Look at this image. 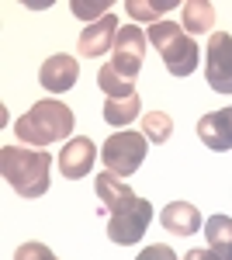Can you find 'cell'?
<instances>
[{
	"label": "cell",
	"instance_id": "obj_18",
	"mask_svg": "<svg viewBox=\"0 0 232 260\" xmlns=\"http://www.w3.org/2000/svg\"><path fill=\"white\" fill-rule=\"evenodd\" d=\"M170 132H174V121H170V115H163V111H149L142 118V136L153 142V146H163V142L170 139Z\"/></svg>",
	"mask_w": 232,
	"mask_h": 260
},
{
	"label": "cell",
	"instance_id": "obj_7",
	"mask_svg": "<svg viewBox=\"0 0 232 260\" xmlns=\"http://www.w3.org/2000/svg\"><path fill=\"white\" fill-rule=\"evenodd\" d=\"M146 35L139 31L136 24H128V28H121L115 39V56H111V66L118 70V77H125V80L132 83L139 77V70H142V59H146Z\"/></svg>",
	"mask_w": 232,
	"mask_h": 260
},
{
	"label": "cell",
	"instance_id": "obj_14",
	"mask_svg": "<svg viewBox=\"0 0 232 260\" xmlns=\"http://www.w3.org/2000/svg\"><path fill=\"white\" fill-rule=\"evenodd\" d=\"M208 236V250H215L222 260H232V219L229 215H212L205 225Z\"/></svg>",
	"mask_w": 232,
	"mask_h": 260
},
{
	"label": "cell",
	"instance_id": "obj_16",
	"mask_svg": "<svg viewBox=\"0 0 232 260\" xmlns=\"http://www.w3.org/2000/svg\"><path fill=\"white\" fill-rule=\"evenodd\" d=\"M139 94L136 98H108L104 101V121L108 125H115V128H125L128 121L139 118Z\"/></svg>",
	"mask_w": 232,
	"mask_h": 260
},
{
	"label": "cell",
	"instance_id": "obj_13",
	"mask_svg": "<svg viewBox=\"0 0 232 260\" xmlns=\"http://www.w3.org/2000/svg\"><path fill=\"white\" fill-rule=\"evenodd\" d=\"M132 198H136L132 187L118 177V174H111V170L97 174V201H101L97 208H101V212H118V208H125Z\"/></svg>",
	"mask_w": 232,
	"mask_h": 260
},
{
	"label": "cell",
	"instance_id": "obj_15",
	"mask_svg": "<svg viewBox=\"0 0 232 260\" xmlns=\"http://www.w3.org/2000/svg\"><path fill=\"white\" fill-rule=\"evenodd\" d=\"M215 24V7L208 0H187L184 4V31L191 35H208Z\"/></svg>",
	"mask_w": 232,
	"mask_h": 260
},
{
	"label": "cell",
	"instance_id": "obj_1",
	"mask_svg": "<svg viewBox=\"0 0 232 260\" xmlns=\"http://www.w3.org/2000/svg\"><path fill=\"white\" fill-rule=\"evenodd\" d=\"M49 167L52 156L45 149H18V146L0 149V174L21 198H42L49 191Z\"/></svg>",
	"mask_w": 232,
	"mask_h": 260
},
{
	"label": "cell",
	"instance_id": "obj_12",
	"mask_svg": "<svg viewBox=\"0 0 232 260\" xmlns=\"http://www.w3.org/2000/svg\"><path fill=\"white\" fill-rule=\"evenodd\" d=\"M159 225L174 236H194L201 229V212L187 205V201H170L163 212H159Z\"/></svg>",
	"mask_w": 232,
	"mask_h": 260
},
{
	"label": "cell",
	"instance_id": "obj_8",
	"mask_svg": "<svg viewBox=\"0 0 232 260\" xmlns=\"http://www.w3.org/2000/svg\"><path fill=\"white\" fill-rule=\"evenodd\" d=\"M97 160V146L90 139H70L62 149H59V170H62V177L66 180H77V177H87L90 174V167Z\"/></svg>",
	"mask_w": 232,
	"mask_h": 260
},
{
	"label": "cell",
	"instance_id": "obj_10",
	"mask_svg": "<svg viewBox=\"0 0 232 260\" xmlns=\"http://www.w3.org/2000/svg\"><path fill=\"white\" fill-rule=\"evenodd\" d=\"M197 139L205 142L215 153H225L232 149V104L222 108V111H212L197 121Z\"/></svg>",
	"mask_w": 232,
	"mask_h": 260
},
{
	"label": "cell",
	"instance_id": "obj_9",
	"mask_svg": "<svg viewBox=\"0 0 232 260\" xmlns=\"http://www.w3.org/2000/svg\"><path fill=\"white\" fill-rule=\"evenodd\" d=\"M80 77V66L73 56H66V52H56V56H49V59L42 62L39 70V80L42 87L49 90V94H62V90H70Z\"/></svg>",
	"mask_w": 232,
	"mask_h": 260
},
{
	"label": "cell",
	"instance_id": "obj_4",
	"mask_svg": "<svg viewBox=\"0 0 232 260\" xmlns=\"http://www.w3.org/2000/svg\"><path fill=\"white\" fill-rule=\"evenodd\" d=\"M146 136L142 132H132V128H121V132H115L111 139L104 142V149H101V160H104V167L111 170V174H118V177H132L139 167H142V160H146Z\"/></svg>",
	"mask_w": 232,
	"mask_h": 260
},
{
	"label": "cell",
	"instance_id": "obj_20",
	"mask_svg": "<svg viewBox=\"0 0 232 260\" xmlns=\"http://www.w3.org/2000/svg\"><path fill=\"white\" fill-rule=\"evenodd\" d=\"M14 260H56V253H52L45 243H21Z\"/></svg>",
	"mask_w": 232,
	"mask_h": 260
},
{
	"label": "cell",
	"instance_id": "obj_6",
	"mask_svg": "<svg viewBox=\"0 0 232 260\" xmlns=\"http://www.w3.org/2000/svg\"><path fill=\"white\" fill-rule=\"evenodd\" d=\"M205 77L215 94H232V35L215 31L208 35V59H205Z\"/></svg>",
	"mask_w": 232,
	"mask_h": 260
},
{
	"label": "cell",
	"instance_id": "obj_22",
	"mask_svg": "<svg viewBox=\"0 0 232 260\" xmlns=\"http://www.w3.org/2000/svg\"><path fill=\"white\" fill-rule=\"evenodd\" d=\"M108 7H111V4H108V0H104V4H73V14H80V18H97V14H101V11H108ZM101 18H104V14H101Z\"/></svg>",
	"mask_w": 232,
	"mask_h": 260
},
{
	"label": "cell",
	"instance_id": "obj_3",
	"mask_svg": "<svg viewBox=\"0 0 232 260\" xmlns=\"http://www.w3.org/2000/svg\"><path fill=\"white\" fill-rule=\"evenodd\" d=\"M146 39L159 49V56H163L167 70H170L174 77H191L194 70H197L201 49H197L194 39H187V31H184L180 24H174V21H156Z\"/></svg>",
	"mask_w": 232,
	"mask_h": 260
},
{
	"label": "cell",
	"instance_id": "obj_19",
	"mask_svg": "<svg viewBox=\"0 0 232 260\" xmlns=\"http://www.w3.org/2000/svg\"><path fill=\"white\" fill-rule=\"evenodd\" d=\"M125 7H128V14H132L136 21H153V18H159L163 11H174L177 4H174V0H159V4H142V0H128Z\"/></svg>",
	"mask_w": 232,
	"mask_h": 260
},
{
	"label": "cell",
	"instance_id": "obj_23",
	"mask_svg": "<svg viewBox=\"0 0 232 260\" xmlns=\"http://www.w3.org/2000/svg\"><path fill=\"white\" fill-rule=\"evenodd\" d=\"M184 260H222V257H218L215 250H208V246H205V250H187V253H184Z\"/></svg>",
	"mask_w": 232,
	"mask_h": 260
},
{
	"label": "cell",
	"instance_id": "obj_11",
	"mask_svg": "<svg viewBox=\"0 0 232 260\" xmlns=\"http://www.w3.org/2000/svg\"><path fill=\"white\" fill-rule=\"evenodd\" d=\"M115 39H118V21H115V14H104L97 24L83 28V35H80L77 49H80V56L97 59V56H104L108 49H115Z\"/></svg>",
	"mask_w": 232,
	"mask_h": 260
},
{
	"label": "cell",
	"instance_id": "obj_2",
	"mask_svg": "<svg viewBox=\"0 0 232 260\" xmlns=\"http://www.w3.org/2000/svg\"><path fill=\"white\" fill-rule=\"evenodd\" d=\"M73 111L62 104V101H39V104H31L18 121H14V136L21 142H28V146H52V142L66 139L70 132H73Z\"/></svg>",
	"mask_w": 232,
	"mask_h": 260
},
{
	"label": "cell",
	"instance_id": "obj_21",
	"mask_svg": "<svg viewBox=\"0 0 232 260\" xmlns=\"http://www.w3.org/2000/svg\"><path fill=\"white\" fill-rule=\"evenodd\" d=\"M136 260H177V253L170 246H163V243H153V246H146Z\"/></svg>",
	"mask_w": 232,
	"mask_h": 260
},
{
	"label": "cell",
	"instance_id": "obj_5",
	"mask_svg": "<svg viewBox=\"0 0 232 260\" xmlns=\"http://www.w3.org/2000/svg\"><path fill=\"white\" fill-rule=\"evenodd\" d=\"M149 222H153V205L142 201V198H132L125 208L111 212V219H108V236H111V243H118V246H132V243L142 240V233L149 229Z\"/></svg>",
	"mask_w": 232,
	"mask_h": 260
},
{
	"label": "cell",
	"instance_id": "obj_17",
	"mask_svg": "<svg viewBox=\"0 0 232 260\" xmlns=\"http://www.w3.org/2000/svg\"><path fill=\"white\" fill-rule=\"evenodd\" d=\"M97 83H101V90H104L108 98H136V87L125 80V77H118V70L111 62L97 70Z\"/></svg>",
	"mask_w": 232,
	"mask_h": 260
}]
</instances>
